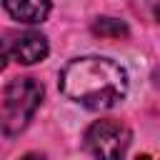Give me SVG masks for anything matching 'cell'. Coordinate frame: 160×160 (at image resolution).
Masks as SVG:
<instances>
[{
	"label": "cell",
	"mask_w": 160,
	"mask_h": 160,
	"mask_svg": "<svg viewBox=\"0 0 160 160\" xmlns=\"http://www.w3.org/2000/svg\"><path fill=\"white\" fill-rule=\"evenodd\" d=\"M60 90L88 110H108L125 100L128 72L120 62L102 55L75 58L60 72Z\"/></svg>",
	"instance_id": "cell-1"
},
{
	"label": "cell",
	"mask_w": 160,
	"mask_h": 160,
	"mask_svg": "<svg viewBox=\"0 0 160 160\" xmlns=\"http://www.w3.org/2000/svg\"><path fill=\"white\" fill-rule=\"evenodd\" d=\"M42 102V85L35 78H15L5 85L2 92V132L8 138L25 130V125L32 120L35 110Z\"/></svg>",
	"instance_id": "cell-2"
},
{
	"label": "cell",
	"mask_w": 160,
	"mask_h": 160,
	"mask_svg": "<svg viewBox=\"0 0 160 160\" xmlns=\"http://www.w3.org/2000/svg\"><path fill=\"white\" fill-rule=\"evenodd\" d=\"M130 130L120 120H95L85 130V148L95 160H122L130 148Z\"/></svg>",
	"instance_id": "cell-3"
},
{
	"label": "cell",
	"mask_w": 160,
	"mask_h": 160,
	"mask_svg": "<svg viewBox=\"0 0 160 160\" xmlns=\"http://www.w3.org/2000/svg\"><path fill=\"white\" fill-rule=\"evenodd\" d=\"M48 50H50L48 38L35 30H25V32L10 35L5 40V55L12 58L15 62H22V65H35V62L45 60Z\"/></svg>",
	"instance_id": "cell-4"
},
{
	"label": "cell",
	"mask_w": 160,
	"mask_h": 160,
	"mask_svg": "<svg viewBox=\"0 0 160 160\" xmlns=\"http://www.w3.org/2000/svg\"><path fill=\"white\" fill-rule=\"evenodd\" d=\"M8 15L18 22H42L50 15V0H2Z\"/></svg>",
	"instance_id": "cell-5"
},
{
	"label": "cell",
	"mask_w": 160,
	"mask_h": 160,
	"mask_svg": "<svg viewBox=\"0 0 160 160\" xmlns=\"http://www.w3.org/2000/svg\"><path fill=\"white\" fill-rule=\"evenodd\" d=\"M92 35L105 38V40H120L128 35V25L115 18H98L92 22Z\"/></svg>",
	"instance_id": "cell-6"
},
{
	"label": "cell",
	"mask_w": 160,
	"mask_h": 160,
	"mask_svg": "<svg viewBox=\"0 0 160 160\" xmlns=\"http://www.w3.org/2000/svg\"><path fill=\"white\" fill-rule=\"evenodd\" d=\"M152 82H155V85L160 88V65H158V68L152 70Z\"/></svg>",
	"instance_id": "cell-7"
},
{
	"label": "cell",
	"mask_w": 160,
	"mask_h": 160,
	"mask_svg": "<svg viewBox=\"0 0 160 160\" xmlns=\"http://www.w3.org/2000/svg\"><path fill=\"white\" fill-rule=\"evenodd\" d=\"M150 5H152V10H155V18H160V0H148Z\"/></svg>",
	"instance_id": "cell-8"
},
{
	"label": "cell",
	"mask_w": 160,
	"mask_h": 160,
	"mask_svg": "<svg viewBox=\"0 0 160 160\" xmlns=\"http://www.w3.org/2000/svg\"><path fill=\"white\" fill-rule=\"evenodd\" d=\"M20 160H45L42 155H35V152H30V155H25V158H20Z\"/></svg>",
	"instance_id": "cell-9"
},
{
	"label": "cell",
	"mask_w": 160,
	"mask_h": 160,
	"mask_svg": "<svg viewBox=\"0 0 160 160\" xmlns=\"http://www.w3.org/2000/svg\"><path fill=\"white\" fill-rule=\"evenodd\" d=\"M135 160H160V158H155V155H138Z\"/></svg>",
	"instance_id": "cell-10"
}]
</instances>
